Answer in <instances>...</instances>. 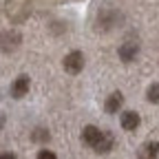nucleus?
Segmentation results:
<instances>
[{"label": "nucleus", "mask_w": 159, "mask_h": 159, "mask_svg": "<svg viewBox=\"0 0 159 159\" xmlns=\"http://www.w3.org/2000/svg\"><path fill=\"white\" fill-rule=\"evenodd\" d=\"M117 53H119V60H122V62H133L135 55L139 53V44L133 42V40H128V42H124L122 47H119Z\"/></svg>", "instance_id": "20e7f679"}, {"label": "nucleus", "mask_w": 159, "mask_h": 159, "mask_svg": "<svg viewBox=\"0 0 159 159\" xmlns=\"http://www.w3.org/2000/svg\"><path fill=\"white\" fill-rule=\"evenodd\" d=\"M35 159H57V157H55V152H51V150L42 148V150L38 152V157H35Z\"/></svg>", "instance_id": "ddd939ff"}, {"label": "nucleus", "mask_w": 159, "mask_h": 159, "mask_svg": "<svg viewBox=\"0 0 159 159\" xmlns=\"http://www.w3.org/2000/svg\"><path fill=\"white\" fill-rule=\"evenodd\" d=\"M113 144H115V137L111 135V133H102V137L97 139V144L93 146V150L95 152H99V155H106V152H111V148H113Z\"/></svg>", "instance_id": "423d86ee"}, {"label": "nucleus", "mask_w": 159, "mask_h": 159, "mask_svg": "<svg viewBox=\"0 0 159 159\" xmlns=\"http://www.w3.org/2000/svg\"><path fill=\"white\" fill-rule=\"evenodd\" d=\"M102 133H104V130H99L97 126H86V128L82 130V139H84L89 146H95V144H97V139L102 137Z\"/></svg>", "instance_id": "9d476101"}, {"label": "nucleus", "mask_w": 159, "mask_h": 159, "mask_svg": "<svg viewBox=\"0 0 159 159\" xmlns=\"http://www.w3.org/2000/svg\"><path fill=\"white\" fill-rule=\"evenodd\" d=\"M122 104H124L122 93H111V95H108V99H106V104H104V108H106V113H108V115H115L119 108H122Z\"/></svg>", "instance_id": "1a4fd4ad"}, {"label": "nucleus", "mask_w": 159, "mask_h": 159, "mask_svg": "<svg viewBox=\"0 0 159 159\" xmlns=\"http://www.w3.org/2000/svg\"><path fill=\"white\" fill-rule=\"evenodd\" d=\"M20 40H22V35L18 31H2L0 33V51H5V53L16 51L20 47Z\"/></svg>", "instance_id": "f03ea898"}, {"label": "nucleus", "mask_w": 159, "mask_h": 159, "mask_svg": "<svg viewBox=\"0 0 159 159\" xmlns=\"http://www.w3.org/2000/svg\"><path fill=\"white\" fill-rule=\"evenodd\" d=\"M119 122H122V128L124 130H135L139 126V115L135 111H126V113H122Z\"/></svg>", "instance_id": "6e6552de"}, {"label": "nucleus", "mask_w": 159, "mask_h": 159, "mask_svg": "<svg viewBox=\"0 0 159 159\" xmlns=\"http://www.w3.org/2000/svg\"><path fill=\"white\" fill-rule=\"evenodd\" d=\"M27 93H29V77L27 75H20L16 82L11 84V95L16 99H20V97H25Z\"/></svg>", "instance_id": "0eeeda50"}, {"label": "nucleus", "mask_w": 159, "mask_h": 159, "mask_svg": "<svg viewBox=\"0 0 159 159\" xmlns=\"http://www.w3.org/2000/svg\"><path fill=\"white\" fill-rule=\"evenodd\" d=\"M0 159H16V155H11V152H2V155H0Z\"/></svg>", "instance_id": "4468645a"}, {"label": "nucleus", "mask_w": 159, "mask_h": 159, "mask_svg": "<svg viewBox=\"0 0 159 159\" xmlns=\"http://www.w3.org/2000/svg\"><path fill=\"white\" fill-rule=\"evenodd\" d=\"M159 157V142H144L137 150V159H157Z\"/></svg>", "instance_id": "39448f33"}, {"label": "nucleus", "mask_w": 159, "mask_h": 159, "mask_svg": "<svg viewBox=\"0 0 159 159\" xmlns=\"http://www.w3.org/2000/svg\"><path fill=\"white\" fill-rule=\"evenodd\" d=\"M146 97H148V102L159 104V84H150L148 91H146Z\"/></svg>", "instance_id": "9b49d317"}, {"label": "nucleus", "mask_w": 159, "mask_h": 159, "mask_svg": "<svg viewBox=\"0 0 159 159\" xmlns=\"http://www.w3.org/2000/svg\"><path fill=\"white\" fill-rule=\"evenodd\" d=\"M2 124H5V117H2V115H0V128H2Z\"/></svg>", "instance_id": "2eb2a0df"}, {"label": "nucleus", "mask_w": 159, "mask_h": 159, "mask_svg": "<svg viewBox=\"0 0 159 159\" xmlns=\"http://www.w3.org/2000/svg\"><path fill=\"white\" fill-rule=\"evenodd\" d=\"M49 139V133L44 128H35L33 130V142H47Z\"/></svg>", "instance_id": "f8f14e48"}, {"label": "nucleus", "mask_w": 159, "mask_h": 159, "mask_svg": "<svg viewBox=\"0 0 159 159\" xmlns=\"http://www.w3.org/2000/svg\"><path fill=\"white\" fill-rule=\"evenodd\" d=\"M84 69V55L80 53V51H71L66 57H64V71H69V73H80Z\"/></svg>", "instance_id": "7ed1b4c3"}, {"label": "nucleus", "mask_w": 159, "mask_h": 159, "mask_svg": "<svg viewBox=\"0 0 159 159\" xmlns=\"http://www.w3.org/2000/svg\"><path fill=\"white\" fill-rule=\"evenodd\" d=\"M29 13V2L27 0H7V16L13 22H22Z\"/></svg>", "instance_id": "f257e3e1"}]
</instances>
